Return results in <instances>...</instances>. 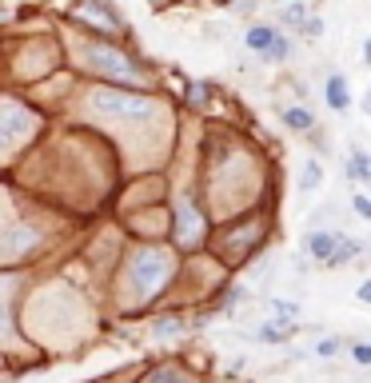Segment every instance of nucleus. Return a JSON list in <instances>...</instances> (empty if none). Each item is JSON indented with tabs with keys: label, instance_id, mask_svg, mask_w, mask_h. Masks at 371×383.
Here are the masks:
<instances>
[{
	"label": "nucleus",
	"instance_id": "1",
	"mask_svg": "<svg viewBox=\"0 0 371 383\" xmlns=\"http://www.w3.org/2000/svg\"><path fill=\"white\" fill-rule=\"evenodd\" d=\"M335 240H340V232H328V228H311V232L303 236V252H308L315 263H328L331 252H335Z\"/></svg>",
	"mask_w": 371,
	"mask_h": 383
},
{
	"label": "nucleus",
	"instance_id": "2",
	"mask_svg": "<svg viewBox=\"0 0 371 383\" xmlns=\"http://www.w3.org/2000/svg\"><path fill=\"white\" fill-rule=\"evenodd\" d=\"M360 256H363V243L340 232V240H335V252H331V260L323 263V268H348V263H355Z\"/></svg>",
	"mask_w": 371,
	"mask_h": 383
},
{
	"label": "nucleus",
	"instance_id": "3",
	"mask_svg": "<svg viewBox=\"0 0 371 383\" xmlns=\"http://www.w3.org/2000/svg\"><path fill=\"white\" fill-rule=\"evenodd\" d=\"M343 172H348L351 184H371V152L355 144V148H351V160L343 164Z\"/></svg>",
	"mask_w": 371,
	"mask_h": 383
},
{
	"label": "nucleus",
	"instance_id": "4",
	"mask_svg": "<svg viewBox=\"0 0 371 383\" xmlns=\"http://www.w3.org/2000/svg\"><path fill=\"white\" fill-rule=\"evenodd\" d=\"M280 41V32L276 28H268V24H251L248 32H244V44H248L251 52H260V56H268L271 52V44Z\"/></svg>",
	"mask_w": 371,
	"mask_h": 383
},
{
	"label": "nucleus",
	"instance_id": "5",
	"mask_svg": "<svg viewBox=\"0 0 371 383\" xmlns=\"http://www.w3.org/2000/svg\"><path fill=\"white\" fill-rule=\"evenodd\" d=\"M323 96H328V108H335V112H348L351 108V92H348V80H343V76H328Z\"/></svg>",
	"mask_w": 371,
	"mask_h": 383
},
{
	"label": "nucleus",
	"instance_id": "6",
	"mask_svg": "<svg viewBox=\"0 0 371 383\" xmlns=\"http://www.w3.org/2000/svg\"><path fill=\"white\" fill-rule=\"evenodd\" d=\"M280 120L288 124L291 132H311L315 128V116L308 108H280Z\"/></svg>",
	"mask_w": 371,
	"mask_h": 383
},
{
	"label": "nucleus",
	"instance_id": "7",
	"mask_svg": "<svg viewBox=\"0 0 371 383\" xmlns=\"http://www.w3.org/2000/svg\"><path fill=\"white\" fill-rule=\"evenodd\" d=\"M348 352V340H343V335H323L320 343H315V355H320V360H335V355H343Z\"/></svg>",
	"mask_w": 371,
	"mask_h": 383
},
{
	"label": "nucleus",
	"instance_id": "8",
	"mask_svg": "<svg viewBox=\"0 0 371 383\" xmlns=\"http://www.w3.org/2000/svg\"><path fill=\"white\" fill-rule=\"evenodd\" d=\"M323 184V168L315 160H308L303 164V172H300V192H315Z\"/></svg>",
	"mask_w": 371,
	"mask_h": 383
},
{
	"label": "nucleus",
	"instance_id": "9",
	"mask_svg": "<svg viewBox=\"0 0 371 383\" xmlns=\"http://www.w3.org/2000/svg\"><path fill=\"white\" fill-rule=\"evenodd\" d=\"M348 355L360 367H371V340H355V343H348Z\"/></svg>",
	"mask_w": 371,
	"mask_h": 383
},
{
	"label": "nucleus",
	"instance_id": "10",
	"mask_svg": "<svg viewBox=\"0 0 371 383\" xmlns=\"http://www.w3.org/2000/svg\"><path fill=\"white\" fill-rule=\"evenodd\" d=\"M280 21L283 24H303V21H308V4H300V0H296V4H288V9L280 12Z\"/></svg>",
	"mask_w": 371,
	"mask_h": 383
},
{
	"label": "nucleus",
	"instance_id": "11",
	"mask_svg": "<svg viewBox=\"0 0 371 383\" xmlns=\"http://www.w3.org/2000/svg\"><path fill=\"white\" fill-rule=\"evenodd\" d=\"M351 212L360 216V220H371V196H363V192H355V196H351Z\"/></svg>",
	"mask_w": 371,
	"mask_h": 383
},
{
	"label": "nucleus",
	"instance_id": "12",
	"mask_svg": "<svg viewBox=\"0 0 371 383\" xmlns=\"http://www.w3.org/2000/svg\"><path fill=\"white\" fill-rule=\"evenodd\" d=\"M300 32L308 36V41H320V36H323V21H320V16H308V21L300 24Z\"/></svg>",
	"mask_w": 371,
	"mask_h": 383
},
{
	"label": "nucleus",
	"instance_id": "13",
	"mask_svg": "<svg viewBox=\"0 0 371 383\" xmlns=\"http://www.w3.org/2000/svg\"><path fill=\"white\" fill-rule=\"evenodd\" d=\"M288 56H291V44H288V41H283V32H280V41L271 44V52H268V61H276V64H283V61H288Z\"/></svg>",
	"mask_w": 371,
	"mask_h": 383
},
{
	"label": "nucleus",
	"instance_id": "14",
	"mask_svg": "<svg viewBox=\"0 0 371 383\" xmlns=\"http://www.w3.org/2000/svg\"><path fill=\"white\" fill-rule=\"evenodd\" d=\"M176 332H184V323H176V320H160V323H156V335H176Z\"/></svg>",
	"mask_w": 371,
	"mask_h": 383
},
{
	"label": "nucleus",
	"instance_id": "15",
	"mask_svg": "<svg viewBox=\"0 0 371 383\" xmlns=\"http://www.w3.org/2000/svg\"><path fill=\"white\" fill-rule=\"evenodd\" d=\"M355 300H360V303H371V280H363L360 288H355Z\"/></svg>",
	"mask_w": 371,
	"mask_h": 383
},
{
	"label": "nucleus",
	"instance_id": "16",
	"mask_svg": "<svg viewBox=\"0 0 371 383\" xmlns=\"http://www.w3.org/2000/svg\"><path fill=\"white\" fill-rule=\"evenodd\" d=\"M363 61H367V68H371V36L363 41Z\"/></svg>",
	"mask_w": 371,
	"mask_h": 383
},
{
	"label": "nucleus",
	"instance_id": "17",
	"mask_svg": "<svg viewBox=\"0 0 371 383\" xmlns=\"http://www.w3.org/2000/svg\"><path fill=\"white\" fill-rule=\"evenodd\" d=\"M363 112H367V116H371V92H367V96H363Z\"/></svg>",
	"mask_w": 371,
	"mask_h": 383
},
{
	"label": "nucleus",
	"instance_id": "18",
	"mask_svg": "<svg viewBox=\"0 0 371 383\" xmlns=\"http://www.w3.org/2000/svg\"><path fill=\"white\" fill-rule=\"evenodd\" d=\"M363 248H371V240H367V243H363Z\"/></svg>",
	"mask_w": 371,
	"mask_h": 383
}]
</instances>
